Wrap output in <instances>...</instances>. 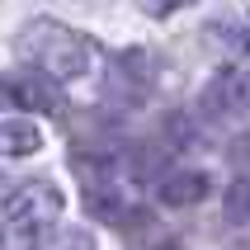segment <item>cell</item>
I'll return each instance as SVG.
<instances>
[{
	"mask_svg": "<svg viewBox=\"0 0 250 250\" xmlns=\"http://www.w3.org/2000/svg\"><path fill=\"white\" fill-rule=\"evenodd\" d=\"M19 57L28 66H38V76L47 81H76L90 71V42L57 19H33L19 33Z\"/></svg>",
	"mask_w": 250,
	"mask_h": 250,
	"instance_id": "obj_1",
	"label": "cell"
},
{
	"mask_svg": "<svg viewBox=\"0 0 250 250\" xmlns=\"http://www.w3.org/2000/svg\"><path fill=\"white\" fill-rule=\"evenodd\" d=\"M227 217L231 222H250V175L227 189Z\"/></svg>",
	"mask_w": 250,
	"mask_h": 250,
	"instance_id": "obj_6",
	"label": "cell"
},
{
	"mask_svg": "<svg viewBox=\"0 0 250 250\" xmlns=\"http://www.w3.org/2000/svg\"><path fill=\"white\" fill-rule=\"evenodd\" d=\"M142 10L146 14H156V19H161V14H170V10H180V5H189V0H137Z\"/></svg>",
	"mask_w": 250,
	"mask_h": 250,
	"instance_id": "obj_8",
	"label": "cell"
},
{
	"mask_svg": "<svg viewBox=\"0 0 250 250\" xmlns=\"http://www.w3.org/2000/svg\"><path fill=\"white\" fill-rule=\"evenodd\" d=\"M47 250H95V241H90V231L71 227V231H62V236H57V241H52Z\"/></svg>",
	"mask_w": 250,
	"mask_h": 250,
	"instance_id": "obj_7",
	"label": "cell"
},
{
	"mask_svg": "<svg viewBox=\"0 0 250 250\" xmlns=\"http://www.w3.org/2000/svg\"><path fill=\"white\" fill-rule=\"evenodd\" d=\"M57 212H62V189L47 180H28L5 198V217L19 236H42L57 222Z\"/></svg>",
	"mask_w": 250,
	"mask_h": 250,
	"instance_id": "obj_2",
	"label": "cell"
},
{
	"mask_svg": "<svg viewBox=\"0 0 250 250\" xmlns=\"http://www.w3.org/2000/svg\"><path fill=\"white\" fill-rule=\"evenodd\" d=\"M156 198L166 203V208H194L208 198V175H198V170H175L166 180L156 184Z\"/></svg>",
	"mask_w": 250,
	"mask_h": 250,
	"instance_id": "obj_4",
	"label": "cell"
},
{
	"mask_svg": "<svg viewBox=\"0 0 250 250\" xmlns=\"http://www.w3.org/2000/svg\"><path fill=\"white\" fill-rule=\"evenodd\" d=\"M0 99H10V104H19V109H33V113H57L62 109L57 85L47 81V76H24V71L0 76Z\"/></svg>",
	"mask_w": 250,
	"mask_h": 250,
	"instance_id": "obj_3",
	"label": "cell"
},
{
	"mask_svg": "<svg viewBox=\"0 0 250 250\" xmlns=\"http://www.w3.org/2000/svg\"><path fill=\"white\" fill-rule=\"evenodd\" d=\"M42 146V132L24 118H10V123H0V156H33Z\"/></svg>",
	"mask_w": 250,
	"mask_h": 250,
	"instance_id": "obj_5",
	"label": "cell"
}]
</instances>
